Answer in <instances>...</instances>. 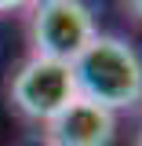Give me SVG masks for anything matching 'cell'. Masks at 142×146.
<instances>
[{
	"label": "cell",
	"mask_w": 142,
	"mask_h": 146,
	"mask_svg": "<svg viewBox=\"0 0 142 146\" xmlns=\"http://www.w3.org/2000/svg\"><path fill=\"white\" fill-rule=\"evenodd\" d=\"M18 146H51V143H48V135H29V139H22Z\"/></svg>",
	"instance_id": "6"
},
{
	"label": "cell",
	"mask_w": 142,
	"mask_h": 146,
	"mask_svg": "<svg viewBox=\"0 0 142 146\" xmlns=\"http://www.w3.org/2000/svg\"><path fill=\"white\" fill-rule=\"evenodd\" d=\"M124 7H127V15H131V18H139V22H142V0H124Z\"/></svg>",
	"instance_id": "5"
},
{
	"label": "cell",
	"mask_w": 142,
	"mask_h": 146,
	"mask_svg": "<svg viewBox=\"0 0 142 146\" xmlns=\"http://www.w3.org/2000/svg\"><path fill=\"white\" fill-rule=\"evenodd\" d=\"M48 143L51 146H109L117 135V113L91 99H73L48 121Z\"/></svg>",
	"instance_id": "4"
},
{
	"label": "cell",
	"mask_w": 142,
	"mask_h": 146,
	"mask_svg": "<svg viewBox=\"0 0 142 146\" xmlns=\"http://www.w3.org/2000/svg\"><path fill=\"white\" fill-rule=\"evenodd\" d=\"M139 146H142V131H139Z\"/></svg>",
	"instance_id": "8"
},
{
	"label": "cell",
	"mask_w": 142,
	"mask_h": 146,
	"mask_svg": "<svg viewBox=\"0 0 142 146\" xmlns=\"http://www.w3.org/2000/svg\"><path fill=\"white\" fill-rule=\"evenodd\" d=\"M77 99V80H73L69 62L58 58H44V55H29L18 66L15 80H11V102L22 117L29 121H51L58 110H66Z\"/></svg>",
	"instance_id": "2"
},
{
	"label": "cell",
	"mask_w": 142,
	"mask_h": 146,
	"mask_svg": "<svg viewBox=\"0 0 142 146\" xmlns=\"http://www.w3.org/2000/svg\"><path fill=\"white\" fill-rule=\"evenodd\" d=\"M69 70L80 99H91L113 113L142 102V55L120 36L95 33Z\"/></svg>",
	"instance_id": "1"
},
{
	"label": "cell",
	"mask_w": 142,
	"mask_h": 146,
	"mask_svg": "<svg viewBox=\"0 0 142 146\" xmlns=\"http://www.w3.org/2000/svg\"><path fill=\"white\" fill-rule=\"evenodd\" d=\"M29 0H0V11H18V7H26Z\"/></svg>",
	"instance_id": "7"
},
{
	"label": "cell",
	"mask_w": 142,
	"mask_h": 146,
	"mask_svg": "<svg viewBox=\"0 0 142 146\" xmlns=\"http://www.w3.org/2000/svg\"><path fill=\"white\" fill-rule=\"evenodd\" d=\"M95 33L98 29L84 0H40L29 22L33 55L58 58V62H73Z\"/></svg>",
	"instance_id": "3"
}]
</instances>
